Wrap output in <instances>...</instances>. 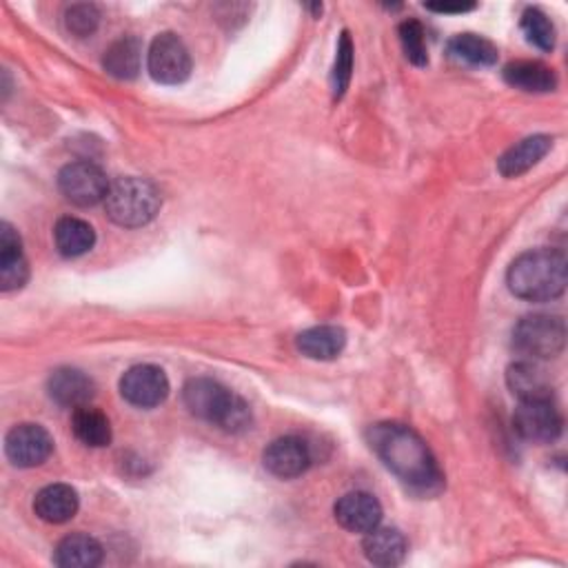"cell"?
I'll use <instances>...</instances> for the list:
<instances>
[{"label":"cell","instance_id":"6da1fadb","mask_svg":"<svg viewBox=\"0 0 568 568\" xmlns=\"http://www.w3.org/2000/svg\"><path fill=\"white\" fill-rule=\"evenodd\" d=\"M369 444L375 456L407 486L435 493L442 486V471L427 442L405 424L380 422L369 429Z\"/></svg>","mask_w":568,"mask_h":568},{"label":"cell","instance_id":"7a4b0ae2","mask_svg":"<svg viewBox=\"0 0 568 568\" xmlns=\"http://www.w3.org/2000/svg\"><path fill=\"white\" fill-rule=\"evenodd\" d=\"M508 289L529 302H548L564 294L568 267L564 251L533 249L522 254L508 269Z\"/></svg>","mask_w":568,"mask_h":568},{"label":"cell","instance_id":"3957f363","mask_svg":"<svg viewBox=\"0 0 568 568\" xmlns=\"http://www.w3.org/2000/svg\"><path fill=\"white\" fill-rule=\"evenodd\" d=\"M183 400L192 416L230 433H240L251 427V411L245 400L209 378L189 380L183 388Z\"/></svg>","mask_w":568,"mask_h":568},{"label":"cell","instance_id":"277c9868","mask_svg":"<svg viewBox=\"0 0 568 568\" xmlns=\"http://www.w3.org/2000/svg\"><path fill=\"white\" fill-rule=\"evenodd\" d=\"M162 198L153 183L145 178H121L109 187L104 198L107 215L127 230H138V226L149 224L160 211Z\"/></svg>","mask_w":568,"mask_h":568},{"label":"cell","instance_id":"5b68a950","mask_svg":"<svg viewBox=\"0 0 568 568\" xmlns=\"http://www.w3.org/2000/svg\"><path fill=\"white\" fill-rule=\"evenodd\" d=\"M566 347V324L559 316H527L514 329V349L527 360L557 358Z\"/></svg>","mask_w":568,"mask_h":568},{"label":"cell","instance_id":"8992f818","mask_svg":"<svg viewBox=\"0 0 568 568\" xmlns=\"http://www.w3.org/2000/svg\"><path fill=\"white\" fill-rule=\"evenodd\" d=\"M147 70L156 83L181 85L192 74V55L187 45L176 34H160L153 38L147 53Z\"/></svg>","mask_w":568,"mask_h":568},{"label":"cell","instance_id":"52a82bcc","mask_svg":"<svg viewBox=\"0 0 568 568\" xmlns=\"http://www.w3.org/2000/svg\"><path fill=\"white\" fill-rule=\"evenodd\" d=\"M59 187L63 196L78 207H94L109 194V181L102 169L89 160L70 162L59 174Z\"/></svg>","mask_w":568,"mask_h":568},{"label":"cell","instance_id":"ba28073f","mask_svg":"<svg viewBox=\"0 0 568 568\" xmlns=\"http://www.w3.org/2000/svg\"><path fill=\"white\" fill-rule=\"evenodd\" d=\"M5 453L14 467L34 469L49 460L53 437L40 424H18L5 437Z\"/></svg>","mask_w":568,"mask_h":568},{"label":"cell","instance_id":"9c48e42d","mask_svg":"<svg viewBox=\"0 0 568 568\" xmlns=\"http://www.w3.org/2000/svg\"><path fill=\"white\" fill-rule=\"evenodd\" d=\"M121 393L129 405L140 409H153L166 400L169 380L160 367L138 365L123 375Z\"/></svg>","mask_w":568,"mask_h":568},{"label":"cell","instance_id":"30bf717a","mask_svg":"<svg viewBox=\"0 0 568 568\" xmlns=\"http://www.w3.org/2000/svg\"><path fill=\"white\" fill-rule=\"evenodd\" d=\"M311 460L313 458L309 444L296 435L273 440L264 448V456H262L264 469L280 480L300 478L311 467Z\"/></svg>","mask_w":568,"mask_h":568},{"label":"cell","instance_id":"8fae6325","mask_svg":"<svg viewBox=\"0 0 568 568\" xmlns=\"http://www.w3.org/2000/svg\"><path fill=\"white\" fill-rule=\"evenodd\" d=\"M514 427L520 437L533 444H551L561 435V416L553 407V400L520 403L514 416Z\"/></svg>","mask_w":568,"mask_h":568},{"label":"cell","instance_id":"7c38bea8","mask_svg":"<svg viewBox=\"0 0 568 568\" xmlns=\"http://www.w3.org/2000/svg\"><path fill=\"white\" fill-rule=\"evenodd\" d=\"M335 520L337 524L351 533H369L380 527L382 506L380 502L365 491H354L337 499L335 504Z\"/></svg>","mask_w":568,"mask_h":568},{"label":"cell","instance_id":"4fadbf2b","mask_svg":"<svg viewBox=\"0 0 568 568\" xmlns=\"http://www.w3.org/2000/svg\"><path fill=\"white\" fill-rule=\"evenodd\" d=\"M47 388H49L51 400L59 403L61 407H67V409L89 407L91 397L96 395L94 380L87 373L72 369V367L55 369L49 375Z\"/></svg>","mask_w":568,"mask_h":568},{"label":"cell","instance_id":"5bb4252c","mask_svg":"<svg viewBox=\"0 0 568 568\" xmlns=\"http://www.w3.org/2000/svg\"><path fill=\"white\" fill-rule=\"evenodd\" d=\"M29 277V264L23 254V243L12 224H0V289L16 292Z\"/></svg>","mask_w":568,"mask_h":568},{"label":"cell","instance_id":"9a60e30c","mask_svg":"<svg viewBox=\"0 0 568 568\" xmlns=\"http://www.w3.org/2000/svg\"><path fill=\"white\" fill-rule=\"evenodd\" d=\"M506 384L520 397V403L553 400V384L548 373L535 360H522L510 365L506 371Z\"/></svg>","mask_w":568,"mask_h":568},{"label":"cell","instance_id":"2e32d148","mask_svg":"<svg viewBox=\"0 0 568 568\" xmlns=\"http://www.w3.org/2000/svg\"><path fill=\"white\" fill-rule=\"evenodd\" d=\"M78 493L70 484H49L34 499L36 516L49 524L70 522L78 514Z\"/></svg>","mask_w":568,"mask_h":568},{"label":"cell","instance_id":"e0dca14e","mask_svg":"<svg viewBox=\"0 0 568 568\" xmlns=\"http://www.w3.org/2000/svg\"><path fill=\"white\" fill-rule=\"evenodd\" d=\"M296 347L302 356L311 360H333L347 347L345 329L333 324H320L302 331L296 339Z\"/></svg>","mask_w":568,"mask_h":568},{"label":"cell","instance_id":"ac0fdd59","mask_svg":"<svg viewBox=\"0 0 568 568\" xmlns=\"http://www.w3.org/2000/svg\"><path fill=\"white\" fill-rule=\"evenodd\" d=\"M365 555L375 566H397L403 564L409 551L407 538L391 527H375L365 538Z\"/></svg>","mask_w":568,"mask_h":568},{"label":"cell","instance_id":"d6986e66","mask_svg":"<svg viewBox=\"0 0 568 568\" xmlns=\"http://www.w3.org/2000/svg\"><path fill=\"white\" fill-rule=\"evenodd\" d=\"M553 147V138L548 136H531L524 138L522 143L510 147L497 162L499 174L504 178H516L527 174L529 169H533Z\"/></svg>","mask_w":568,"mask_h":568},{"label":"cell","instance_id":"ffe728a7","mask_svg":"<svg viewBox=\"0 0 568 568\" xmlns=\"http://www.w3.org/2000/svg\"><path fill=\"white\" fill-rule=\"evenodd\" d=\"M53 243L65 258H78L94 249L96 232L89 222L81 218H61L53 226Z\"/></svg>","mask_w":568,"mask_h":568},{"label":"cell","instance_id":"44dd1931","mask_svg":"<svg viewBox=\"0 0 568 568\" xmlns=\"http://www.w3.org/2000/svg\"><path fill=\"white\" fill-rule=\"evenodd\" d=\"M102 555L104 553L98 540L85 533H74L55 546L53 561L65 568H94L102 561Z\"/></svg>","mask_w":568,"mask_h":568},{"label":"cell","instance_id":"7402d4cb","mask_svg":"<svg viewBox=\"0 0 568 568\" xmlns=\"http://www.w3.org/2000/svg\"><path fill=\"white\" fill-rule=\"evenodd\" d=\"M504 81L510 87H516L520 91H529V94H546V91H553L557 85L553 70L542 63H533V61L510 63L504 70Z\"/></svg>","mask_w":568,"mask_h":568},{"label":"cell","instance_id":"603a6c76","mask_svg":"<svg viewBox=\"0 0 568 568\" xmlns=\"http://www.w3.org/2000/svg\"><path fill=\"white\" fill-rule=\"evenodd\" d=\"M140 63H143V47L136 38L116 40L104 51V59H102L107 74L121 81L136 78L140 72Z\"/></svg>","mask_w":568,"mask_h":568},{"label":"cell","instance_id":"cb8c5ba5","mask_svg":"<svg viewBox=\"0 0 568 568\" xmlns=\"http://www.w3.org/2000/svg\"><path fill=\"white\" fill-rule=\"evenodd\" d=\"M448 53L456 61L473 67H489L497 61V47L478 34L456 36L448 42Z\"/></svg>","mask_w":568,"mask_h":568},{"label":"cell","instance_id":"d4e9b609","mask_svg":"<svg viewBox=\"0 0 568 568\" xmlns=\"http://www.w3.org/2000/svg\"><path fill=\"white\" fill-rule=\"evenodd\" d=\"M72 429H74V435L91 448H100L111 442V424H109L107 416L100 413L98 409H91V407L76 409Z\"/></svg>","mask_w":568,"mask_h":568},{"label":"cell","instance_id":"484cf974","mask_svg":"<svg viewBox=\"0 0 568 568\" xmlns=\"http://www.w3.org/2000/svg\"><path fill=\"white\" fill-rule=\"evenodd\" d=\"M522 32H524L527 40L542 51H551L555 47V25L551 23V18L544 12H540L535 8H531L522 14Z\"/></svg>","mask_w":568,"mask_h":568},{"label":"cell","instance_id":"4316f807","mask_svg":"<svg viewBox=\"0 0 568 568\" xmlns=\"http://www.w3.org/2000/svg\"><path fill=\"white\" fill-rule=\"evenodd\" d=\"M335 65H333V74H331V83H333V94L335 98H343L349 81H351V72H354V42L349 32H345L339 36L337 42V51H335Z\"/></svg>","mask_w":568,"mask_h":568},{"label":"cell","instance_id":"83f0119b","mask_svg":"<svg viewBox=\"0 0 568 568\" xmlns=\"http://www.w3.org/2000/svg\"><path fill=\"white\" fill-rule=\"evenodd\" d=\"M400 42H403V49H405L409 63H413L418 67H424L429 63L424 27L418 21H405L400 25Z\"/></svg>","mask_w":568,"mask_h":568},{"label":"cell","instance_id":"f1b7e54d","mask_svg":"<svg viewBox=\"0 0 568 568\" xmlns=\"http://www.w3.org/2000/svg\"><path fill=\"white\" fill-rule=\"evenodd\" d=\"M100 25V12L94 5H72L65 12V27L78 38L91 36Z\"/></svg>","mask_w":568,"mask_h":568},{"label":"cell","instance_id":"f546056e","mask_svg":"<svg viewBox=\"0 0 568 568\" xmlns=\"http://www.w3.org/2000/svg\"><path fill=\"white\" fill-rule=\"evenodd\" d=\"M476 5H427V10L431 12H437V14H465V12H471Z\"/></svg>","mask_w":568,"mask_h":568}]
</instances>
